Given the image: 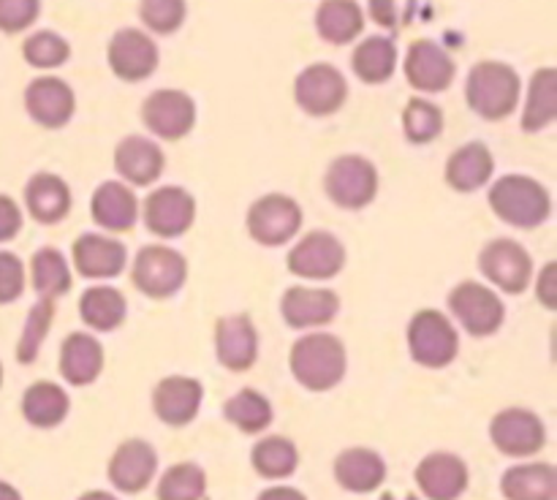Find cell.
Wrapping results in <instances>:
<instances>
[{
  "label": "cell",
  "instance_id": "37",
  "mask_svg": "<svg viewBox=\"0 0 557 500\" xmlns=\"http://www.w3.org/2000/svg\"><path fill=\"white\" fill-rule=\"evenodd\" d=\"M256 473L264 478H288L299 465V451L294 440L283 438V435H267L253 446L250 454Z\"/></svg>",
  "mask_w": 557,
  "mask_h": 500
},
{
  "label": "cell",
  "instance_id": "46",
  "mask_svg": "<svg viewBox=\"0 0 557 500\" xmlns=\"http://www.w3.org/2000/svg\"><path fill=\"white\" fill-rule=\"evenodd\" d=\"M22 228V212L14 204V199L9 196H0V242H9L20 234Z\"/></svg>",
  "mask_w": 557,
  "mask_h": 500
},
{
  "label": "cell",
  "instance_id": "23",
  "mask_svg": "<svg viewBox=\"0 0 557 500\" xmlns=\"http://www.w3.org/2000/svg\"><path fill=\"white\" fill-rule=\"evenodd\" d=\"M74 255V266L82 277L90 280H109L117 277L125 270V245L103 234H82L71 248Z\"/></svg>",
  "mask_w": 557,
  "mask_h": 500
},
{
  "label": "cell",
  "instance_id": "10",
  "mask_svg": "<svg viewBox=\"0 0 557 500\" xmlns=\"http://www.w3.org/2000/svg\"><path fill=\"white\" fill-rule=\"evenodd\" d=\"M449 308L455 313V318L466 326L468 335L473 337H487L493 332H498L506 315L498 293L490 286H484V283L473 280L460 283L449 293Z\"/></svg>",
  "mask_w": 557,
  "mask_h": 500
},
{
  "label": "cell",
  "instance_id": "42",
  "mask_svg": "<svg viewBox=\"0 0 557 500\" xmlns=\"http://www.w3.org/2000/svg\"><path fill=\"white\" fill-rule=\"evenodd\" d=\"M141 25L158 36H172L188 20V0H139Z\"/></svg>",
  "mask_w": 557,
  "mask_h": 500
},
{
  "label": "cell",
  "instance_id": "26",
  "mask_svg": "<svg viewBox=\"0 0 557 500\" xmlns=\"http://www.w3.org/2000/svg\"><path fill=\"white\" fill-rule=\"evenodd\" d=\"M161 147L147 136H125L114 150V168L128 185H152L163 172Z\"/></svg>",
  "mask_w": 557,
  "mask_h": 500
},
{
  "label": "cell",
  "instance_id": "35",
  "mask_svg": "<svg viewBox=\"0 0 557 500\" xmlns=\"http://www.w3.org/2000/svg\"><path fill=\"white\" fill-rule=\"evenodd\" d=\"M79 315L96 332L117 329L125 321V297L112 286H90L79 299Z\"/></svg>",
  "mask_w": 557,
  "mask_h": 500
},
{
  "label": "cell",
  "instance_id": "39",
  "mask_svg": "<svg viewBox=\"0 0 557 500\" xmlns=\"http://www.w3.org/2000/svg\"><path fill=\"white\" fill-rule=\"evenodd\" d=\"M207 476L196 462H177L158 482V500H205Z\"/></svg>",
  "mask_w": 557,
  "mask_h": 500
},
{
  "label": "cell",
  "instance_id": "44",
  "mask_svg": "<svg viewBox=\"0 0 557 500\" xmlns=\"http://www.w3.org/2000/svg\"><path fill=\"white\" fill-rule=\"evenodd\" d=\"M41 14V0H0V33H22Z\"/></svg>",
  "mask_w": 557,
  "mask_h": 500
},
{
  "label": "cell",
  "instance_id": "24",
  "mask_svg": "<svg viewBox=\"0 0 557 500\" xmlns=\"http://www.w3.org/2000/svg\"><path fill=\"white\" fill-rule=\"evenodd\" d=\"M335 482L343 489L357 495L375 492L386 478V462L379 451L364 449V446H354V449L341 451L335 457Z\"/></svg>",
  "mask_w": 557,
  "mask_h": 500
},
{
  "label": "cell",
  "instance_id": "50",
  "mask_svg": "<svg viewBox=\"0 0 557 500\" xmlns=\"http://www.w3.org/2000/svg\"><path fill=\"white\" fill-rule=\"evenodd\" d=\"M76 500H120V498H117V495H112V492H103V489H90V492L79 495Z\"/></svg>",
  "mask_w": 557,
  "mask_h": 500
},
{
  "label": "cell",
  "instance_id": "19",
  "mask_svg": "<svg viewBox=\"0 0 557 500\" xmlns=\"http://www.w3.org/2000/svg\"><path fill=\"white\" fill-rule=\"evenodd\" d=\"M158 454L147 440L131 438L114 449L109 460V482L125 495H136L156 478Z\"/></svg>",
  "mask_w": 557,
  "mask_h": 500
},
{
  "label": "cell",
  "instance_id": "6",
  "mask_svg": "<svg viewBox=\"0 0 557 500\" xmlns=\"http://www.w3.org/2000/svg\"><path fill=\"white\" fill-rule=\"evenodd\" d=\"M131 277L141 293L152 299H166L183 288L185 277H188V264H185L183 253H177L174 248L147 245L136 253Z\"/></svg>",
  "mask_w": 557,
  "mask_h": 500
},
{
  "label": "cell",
  "instance_id": "33",
  "mask_svg": "<svg viewBox=\"0 0 557 500\" xmlns=\"http://www.w3.org/2000/svg\"><path fill=\"white\" fill-rule=\"evenodd\" d=\"M557 117V68L544 65L531 76L525 109H522V130L539 134Z\"/></svg>",
  "mask_w": 557,
  "mask_h": 500
},
{
  "label": "cell",
  "instance_id": "34",
  "mask_svg": "<svg viewBox=\"0 0 557 500\" xmlns=\"http://www.w3.org/2000/svg\"><path fill=\"white\" fill-rule=\"evenodd\" d=\"M71 400L58 384L52 380H38V384L27 386L25 397H22V416L33 424V427H58L65 416H69Z\"/></svg>",
  "mask_w": 557,
  "mask_h": 500
},
{
  "label": "cell",
  "instance_id": "32",
  "mask_svg": "<svg viewBox=\"0 0 557 500\" xmlns=\"http://www.w3.org/2000/svg\"><path fill=\"white\" fill-rule=\"evenodd\" d=\"M397 43L389 36H368L351 54V68L364 85H384L397 71Z\"/></svg>",
  "mask_w": 557,
  "mask_h": 500
},
{
  "label": "cell",
  "instance_id": "45",
  "mask_svg": "<svg viewBox=\"0 0 557 500\" xmlns=\"http://www.w3.org/2000/svg\"><path fill=\"white\" fill-rule=\"evenodd\" d=\"M25 291V266L14 253L0 250V304H9Z\"/></svg>",
  "mask_w": 557,
  "mask_h": 500
},
{
  "label": "cell",
  "instance_id": "38",
  "mask_svg": "<svg viewBox=\"0 0 557 500\" xmlns=\"http://www.w3.org/2000/svg\"><path fill=\"white\" fill-rule=\"evenodd\" d=\"M30 280L33 288L41 299H58L69 293L71 288V270L63 253L54 248H41L30 261Z\"/></svg>",
  "mask_w": 557,
  "mask_h": 500
},
{
  "label": "cell",
  "instance_id": "43",
  "mask_svg": "<svg viewBox=\"0 0 557 500\" xmlns=\"http://www.w3.org/2000/svg\"><path fill=\"white\" fill-rule=\"evenodd\" d=\"M54 318V302L52 299H41L38 304H33V310L27 313L25 329H22L20 346H16V359L22 364H30L33 359L41 351L44 337L49 335V326H52Z\"/></svg>",
  "mask_w": 557,
  "mask_h": 500
},
{
  "label": "cell",
  "instance_id": "36",
  "mask_svg": "<svg viewBox=\"0 0 557 500\" xmlns=\"http://www.w3.org/2000/svg\"><path fill=\"white\" fill-rule=\"evenodd\" d=\"M223 416H226V422H232L234 427L243 429V433L259 435L270 427L275 413H272L270 400H267L261 391L243 389L223 402Z\"/></svg>",
  "mask_w": 557,
  "mask_h": 500
},
{
  "label": "cell",
  "instance_id": "22",
  "mask_svg": "<svg viewBox=\"0 0 557 500\" xmlns=\"http://www.w3.org/2000/svg\"><path fill=\"white\" fill-rule=\"evenodd\" d=\"M201 397H205V389H201L199 380L188 378V375H169L152 391V408L163 424L183 427L196 418Z\"/></svg>",
  "mask_w": 557,
  "mask_h": 500
},
{
  "label": "cell",
  "instance_id": "7",
  "mask_svg": "<svg viewBox=\"0 0 557 500\" xmlns=\"http://www.w3.org/2000/svg\"><path fill=\"white\" fill-rule=\"evenodd\" d=\"M348 82L332 63H313L294 79V101L310 117H330L346 103Z\"/></svg>",
  "mask_w": 557,
  "mask_h": 500
},
{
  "label": "cell",
  "instance_id": "30",
  "mask_svg": "<svg viewBox=\"0 0 557 500\" xmlns=\"http://www.w3.org/2000/svg\"><path fill=\"white\" fill-rule=\"evenodd\" d=\"M364 11L357 0H321L315 9V33L326 43H351L362 36Z\"/></svg>",
  "mask_w": 557,
  "mask_h": 500
},
{
  "label": "cell",
  "instance_id": "3",
  "mask_svg": "<svg viewBox=\"0 0 557 500\" xmlns=\"http://www.w3.org/2000/svg\"><path fill=\"white\" fill-rule=\"evenodd\" d=\"M490 207L504 223L517 228H536L553 212V199L542 183L525 174H506L490 190Z\"/></svg>",
  "mask_w": 557,
  "mask_h": 500
},
{
  "label": "cell",
  "instance_id": "5",
  "mask_svg": "<svg viewBox=\"0 0 557 500\" xmlns=\"http://www.w3.org/2000/svg\"><path fill=\"white\" fill-rule=\"evenodd\" d=\"M324 188L343 210H362L379 193V168L362 155H341L326 168Z\"/></svg>",
  "mask_w": 557,
  "mask_h": 500
},
{
  "label": "cell",
  "instance_id": "29",
  "mask_svg": "<svg viewBox=\"0 0 557 500\" xmlns=\"http://www.w3.org/2000/svg\"><path fill=\"white\" fill-rule=\"evenodd\" d=\"M506 500H557V471L549 462H522L500 478Z\"/></svg>",
  "mask_w": 557,
  "mask_h": 500
},
{
  "label": "cell",
  "instance_id": "14",
  "mask_svg": "<svg viewBox=\"0 0 557 500\" xmlns=\"http://www.w3.org/2000/svg\"><path fill=\"white\" fill-rule=\"evenodd\" d=\"M346 264V248L330 232H310L288 253V270L302 280H332Z\"/></svg>",
  "mask_w": 557,
  "mask_h": 500
},
{
  "label": "cell",
  "instance_id": "27",
  "mask_svg": "<svg viewBox=\"0 0 557 500\" xmlns=\"http://www.w3.org/2000/svg\"><path fill=\"white\" fill-rule=\"evenodd\" d=\"M493 152L482 141H468L451 152L446 163V183L460 193H473L493 179Z\"/></svg>",
  "mask_w": 557,
  "mask_h": 500
},
{
  "label": "cell",
  "instance_id": "20",
  "mask_svg": "<svg viewBox=\"0 0 557 500\" xmlns=\"http://www.w3.org/2000/svg\"><path fill=\"white\" fill-rule=\"evenodd\" d=\"M281 313L294 329H313L335 321V315L341 313V297L332 288L294 286L283 293Z\"/></svg>",
  "mask_w": 557,
  "mask_h": 500
},
{
  "label": "cell",
  "instance_id": "31",
  "mask_svg": "<svg viewBox=\"0 0 557 500\" xmlns=\"http://www.w3.org/2000/svg\"><path fill=\"white\" fill-rule=\"evenodd\" d=\"M25 204L38 223H58L69 215L71 190L58 174L41 172L25 185Z\"/></svg>",
  "mask_w": 557,
  "mask_h": 500
},
{
  "label": "cell",
  "instance_id": "11",
  "mask_svg": "<svg viewBox=\"0 0 557 500\" xmlns=\"http://www.w3.org/2000/svg\"><path fill=\"white\" fill-rule=\"evenodd\" d=\"M109 68L123 82H141L156 74L161 63L158 43L139 27H123L112 36L107 47Z\"/></svg>",
  "mask_w": 557,
  "mask_h": 500
},
{
  "label": "cell",
  "instance_id": "17",
  "mask_svg": "<svg viewBox=\"0 0 557 500\" xmlns=\"http://www.w3.org/2000/svg\"><path fill=\"white\" fill-rule=\"evenodd\" d=\"M25 109L41 128H63L76 112V96L69 82L58 76H38L25 87Z\"/></svg>",
  "mask_w": 557,
  "mask_h": 500
},
{
  "label": "cell",
  "instance_id": "12",
  "mask_svg": "<svg viewBox=\"0 0 557 500\" xmlns=\"http://www.w3.org/2000/svg\"><path fill=\"white\" fill-rule=\"evenodd\" d=\"M484 277L506 293H522L533 280L531 253L515 239H493L479 255Z\"/></svg>",
  "mask_w": 557,
  "mask_h": 500
},
{
  "label": "cell",
  "instance_id": "4",
  "mask_svg": "<svg viewBox=\"0 0 557 500\" xmlns=\"http://www.w3.org/2000/svg\"><path fill=\"white\" fill-rule=\"evenodd\" d=\"M408 348L413 362L428 370H441L455 362L460 337L441 310H419L408 326Z\"/></svg>",
  "mask_w": 557,
  "mask_h": 500
},
{
  "label": "cell",
  "instance_id": "2",
  "mask_svg": "<svg viewBox=\"0 0 557 500\" xmlns=\"http://www.w3.org/2000/svg\"><path fill=\"white\" fill-rule=\"evenodd\" d=\"M292 375L310 391H330L346 375V348L330 332H310L288 353Z\"/></svg>",
  "mask_w": 557,
  "mask_h": 500
},
{
  "label": "cell",
  "instance_id": "1",
  "mask_svg": "<svg viewBox=\"0 0 557 500\" xmlns=\"http://www.w3.org/2000/svg\"><path fill=\"white\" fill-rule=\"evenodd\" d=\"M522 82L520 74L509 63L500 60H482L468 71L466 79V101L479 117L484 120H506L520 103Z\"/></svg>",
  "mask_w": 557,
  "mask_h": 500
},
{
  "label": "cell",
  "instance_id": "15",
  "mask_svg": "<svg viewBox=\"0 0 557 500\" xmlns=\"http://www.w3.org/2000/svg\"><path fill=\"white\" fill-rule=\"evenodd\" d=\"M406 79L419 92H444L455 82L457 63L441 43L417 38L406 52Z\"/></svg>",
  "mask_w": 557,
  "mask_h": 500
},
{
  "label": "cell",
  "instance_id": "49",
  "mask_svg": "<svg viewBox=\"0 0 557 500\" xmlns=\"http://www.w3.org/2000/svg\"><path fill=\"white\" fill-rule=\"evenodd\" d=\"M256 500H308V498H305V492H299V489L288 487V484H277V487L264 489Z\"/></svg>",
  "mask_w": 557,
  "mask_h": 500
},
{
  "label": "cell",
  "instance_id": "47",
  "mask_svg": "<svg viewBox=\"0 0 557 500\" xmlns=\"http://www.w3.org/2000/svg\"><path fill=\"white\" fill-rule=\"evenodd\" d=\"M536 297L544 308L555 310L557 308V264L549 261L542 270V275L536 277Z\"/></svg>",
  "mask_w": 557,
  "mask_h": 500
},
{
  "label": "cell",
  "instance_id": "16",
  "mask_svg": "<svg viewBox=\"0 0 557 500\" xmlns=\"http://www.w3.org/2000/svg\"><path fill=\"white\" fill-rule=\"evenodd\" d=\"M196 217V201L188 190L177 185H166L147 196L145 201V223L156 237L174 239L183 237Z\"/></svg>",
  "mask_w": 557,
  "mask_h": 500
},
{
  "label": "cell",
  "instance_id": "28",
  "mask_svg": "<svg viewBox=\"0 0 557 500\" xmlns=\"http://www.w3.org/2000/svg\"><path fill=\"white\" fill-rule=\"evenodd\" d=\"M103 370V348L87 332H74L60 348V373L71 386H90Z\"/></svg>",
  "mask_w": 557,
  "mask_h": 500
},
{
  "label": "cell",
  "instance_id": "41",
  "mask_svg": "<svg viewBox=\"0 0 557 500\" xmlns=\"http://www.w3.org/2000/svg\"><path fill=\"white\" fill-rule=\"evenodd\" d=\"M22 58H25L27 65L38 71L60 68L71 58V43L54 30L30 33L25 43H22Z\"/></svg>",
  "mask_w": 557,
  "mask_h": 500
},
{
  "label": "cell",
  "instance_id": "18",
  "mask_svg": "<svg viewBox=\"0 0 557 500\" xmlns=\"http://www.w3.org/2000/svg\"><path fill=\"white\" fill-rule=\"evenodd\" d=\"M417 487L428 500H457L468 489L471 473L462 457L449 454V451H435L428 454L417 465Z\"/></svg>",
  "mask_w": 557,
  "mask_h": 500
},
{
  "label": "cell",
  "instance_id": "51",
  "mask_svg": "<svg viewBox=\"0 0 557 500\" xmlns=\"http://www.w3.org/2000/svg\"><path fill=\"white\" fill-rule=\"evenodd\" d=\"M0 500H22V495L9 482H0Z\"/></svg>",
  "mask_w": 557,
  "mask_h": 500
},
{
  "label": "cell",
  "instance_id": "48",
  "mask_svg": "<svg viewBox=\"0 0 557 500\" xmlns=\"http://www.w3.org/2000/svg\"><path fill=\"white\" fill-rule=\"evenodd\" d=\"M368 11H370V16H373L375 25L386 27V30H395L397 27V3L395 0H370Z\"/></svg>",
  "mask_w": 557,
  "mask_h": 500
},
{
  "label": "cell",
  "instance_id": "21",
  "mask_svg": "<svg viewBox=\"0 0 557 500\" xmlns=\"http://www.w3.org/2000/svg\"><path fill=\"white\" fill-rule=\"evenodd\" d=\"M218 362L234 373L253 367L259 357V335L248 315H223L215 326Z\"/></svg>",
  "mask_w": 557,
  "mask_h": 500
},
{
  "label": "cell",
  "instance_id": "40",
  "mask_svg": "<svg viewBox=\"0 0 557 500\" xmlns=\"http://www.w3.org/2000/svg\"><path fill=\"white\" fill-rule=\"evenodd\" d=\"M403 130L413 145H430L444 130V112L428 98H411L403 109Z\"/></svg>",
  "mask_w": 557,
  "mask_h": 500
},
{
  "label": "cell",
  "instance_id": "52",
  "mask_svg": "<svg viewBox=\"0 0 557 500\" xmlns=\"http://www.w3.org/2000/svg\"><path fill=\"white\" fill-rule=\"evenodd\" d=\"M381 500H419V495H413V492H408V495H395V492H384L381 495Z\"/></svg>",
  "mask_w": 557,
  "mask_h": 500
},
{
  "label": "cell",
  "instance_id": "9",
  "mask_svg": "<svg viewBox=\"0 0 557 500\" xmlns=\"http://www.w3.org/2000/svg\"><path fill=\"white\" fill-rule=\"evenodd\" d=\"M141 123H145L147 130L156 134L158 139H183V136H188L196 125L194 98L183 90H172V87L150 92V96L145 98V103H141Z\"/></svg>",
  "mask_w": 557,
  "mask_h": 500
},
{
  "label": "cell",
  "instance_id": "8",
  "mask_svg": "<svg viewBox=\"0 0 557 500\" xmlns=\"http://www.w3.org/2000/svg\"><path fill=\"white\" fill-rule=\"evenodd\" d=\"M302 226V207L283 193L261 196L248 210V232L259 245L275 248L297 237Z\"/></svg>",
  "mask_w": 557,
  "mask_h": 500
},
{
  "label": "cell",
  "instance_id": "53",
  "mask_svg": "<svg viewBox=\"0 0 557 500\" xmlns=\"http://www.w3.org/2000/svg\"><path fill=\"white\" fill-rule=\"evenodd\" d=\"M0 384H3V364H0Z\"/></svg>",
  "mask_w": 557,
  "mask_h": 500
},
{
  "label": "cell",
  "instance_id": "25",
  "mask_svg": "<svg viewBox=\"0 0 557 500\" xmlns=\"http://www.w3.org/2000/svg\"><path fill=\"white\" fill-rule=\"evenodd\" d=\"M90 212L92 221L107 232H128L139 221V199L125 183L109 179L92 193Z\"/></svg>",
  "mask_w": 557,
  "mask_h": 500
},
{
  "label": "cell",
  "instance_id": "13",
  "mask_svg": "<svg viewBox=\"0 0 557 500\" xmlns=\"http://www.w3.org/2000/svg\"><path fill=\"white\" fill-rule=\"evenodd\" d=\"M495 449L506 457H533L547 443L544 422L528 408H506L490 424Z\"/></svg>",
  "mask_w": 557,
  "mask_h": 500
}]
</instances>
